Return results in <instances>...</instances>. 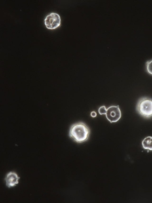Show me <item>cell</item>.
<instances>
[{
	"label": "cell",
	"instance_id": "obj_1",
	"mask_svg": "<svg viewBox=\"0 0 152 203\" xmlns=\"http://www.w3.org/2000/svg\"><path fill=\"white\" fill-rule=\"evenodd\" d=\"M90 129L86 124L79 121L72 124L69 131V136L74 141L82 143L87 141L90 134Z\"/></svg>",
	"mask_w": 152,
	"mask_h": 203
},
{
	"label": "cell",
	"instance_id": "obj_2",
	"mask_svg": "<svg viewBox=\"0 0 152 203\" xmlns=\"http://www.w3.org/2000/svg\"><path fill=\"white\" fill-rule=\"evenodd\" d=\"M136 110L142 117L146 119L152 118V99L147 97L140 98L136 106Z\"/></svg>",
	"mask_w": 152,
	"mask_h": 203
},
{
	"label": "cell",
	"instance_id": "obj_3",
	"mask_svg": "<svg viewBox=\"0 0 152 203\" xmlns=\"http://www.w3.org/2000/svg\"><path fill=\"white\" fill-rule=\"evenodd\" d=\"M61 19L59 15L56 13H52L48 15L44 19L46 27L49 29H54L60 26Z\"/></svg>",
	"mask_w": 152,
	"mask_h": 203
},
{
	"label": "cell",
	"instance_id": "obj_4",
	"mask_svg": "<svg viewBox=\"0 0 152 203\" xmlns=\"http://www.w3.org/2000/svg\"><path fill=\"white\" fill-rule=\"evenodd\" d=\"M107 120L111 123L118 121L121 117V112L119 105H112L107 109L105 115Z\"/></svg>",
	"mask_w": 152,
	"mask_h": 203
},
{
	"label": "cell",
	"instance_id": "obj_5",
	"mask_svg": "<svg viewBox=\"0 0 152 203\" xmlns=\"http://www.w3.org/2000/svg\"><path fill=\"white\" fill-rule=\"evenodd\" d=\"M20 178L15 172L10 171L8 172L4 179L6 186L10 188L15 187L18 183Z\"/></svg>",
	"mask_w": 152,
	"mask_h": 203
},
{
	"label": "cell",
	"instance_id": "obj_6",
	"mask_svg": "<svg viewBox=\"0 0 152 203\" xmlns=\"http://www.w3.org/2000/svg\"><path fill=\"white\" fill-rule=\"evenodd\" d=\"M142 148L145 150L152 151V136H148L144 138L141 143Z\"/></svg>",
	"mask_w": 152,
	"mask_h": 203
},
{
	"label": "cell",
	"instance_id": "obj_7",
	"mask_svg": "<svg viewBox=\"0 0 152 203\" xmlns=\"http://www.w3.org/2000/svg\"><path fill=\"white\" fill-rule=\"evenodd\" d=\"M145 68L147 72L149 74L152 75V59L146 62Z\"/></svg>",
	"mask_w": 152,
	"mask_h": 203
},
{
	"label": "cell",
	"instance_id": "obj_8",
	"mask_svg": "<svg viewBox=\"0 0 152 203\" xmlns=\"http://www.w3.org/2000/svg\"><path fill=\"white\" fill-rule=\"evenodd\" d=\"M107 110L105 106L103 105L100 107L98 109V112L100 115H105Z\"/></svg>",
	"mask_w": 152,
	"mask_h": 203
},
{
	"label": "cell",
	"instance_id": "obj_9",
	"mask_svg": "<svg viewBox=\"0 0 152 203\" xmlns=\"http://www.w3.org/2000/svg\"><path fill=\"white\" fill-rule=\"evenodd\" d=\"M91 116L93 118H95L97 116V113L95 111H92L90 113Z\"/></svg>",
	"mask_w": 152,
	"mask_h": 203
}]
</instances>
